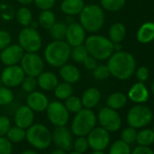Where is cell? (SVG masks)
Listing matches in <instances>:
<instances>
[{"mask_svg":"<svg viewBox=\"0 0 154 154\" xmlns=\"http://www.w3.org/2000/svg\"><path fill=\"white\" fill-rule=\"evenodd\" d=\"M135 59L131 54L123 51H118L109 57L107 66L110 73L115 78L126 80L133 74L135 71Z\"/></svg>","mask_w":154,"mask_h":154,"instance_id":"1","label":"cell"},{"mask_svg":"<svg viewBox=\"0 0 154 154\" xmlns=\"http://www.w3.org/2000/svg\"><path fill=\"white\" fill-rule=\"evenodd\" d=\"M71 48L65 40H54L45 49V60L50 66L59 68L70 59Z\"/></svg>","mask_w":154,"mask_h":154,"instance_id":"2","label":"cell"},{"mask_svg":"<svg viewBox=\"0 0 154 154\" xmlns=\"http://www.w3.org/2000/svg\"><path fill=\"white\" fill-rule=\"evenodd\" d=\"M79 16V23L86 32L96 33L104 24L103 9L96 4L85 5Z\"/></svg>","mask_w":154,"mask_h":154,"instance_id":"3","label":"cell"},{"mask_svg":"<svg viewBox=\"0 0 154 154\" xmlns=\"http://www.w3.org/2000/svg\"><path fill=\"white\" fill-rule=\"evenodd\" d=\"M85 46L89 55L94 57L97 61L109 59L113 54V43L107 37L100 35H92L86 37Z\"/></svg>","mask_w":154,"mask_h":154,"instance_id":"4","label":"cell"},{"mask_svg":"<svg viewBox=\"0 0 154 154\" xmlns=\"http://www.w3.org/2000/svg\"><path fill=\"white\" fill-rule=\"evenodd\" d=\"M97 116L92 109L83 108L73 117L71 124V131L76 137L87 136V134L96 126Z\"/></svg>","mask_w":154,"mask_h":154,"instance_id":"5","label":"cell"},{"mask_svg":"<svg viewBox=\"0 0 154 154\" xmlns=\"http://www.w3.org/2000/svg\"><path fill=\"white\" fill-rule=\"evenodd\" d=\"M26 140L36 149H45L52 144V132L42 123H33L26 130Z\"/></svg>","mask_w":154,"mask_h":154,"instance_id":"6","label":"cell"},{"mask_svg":"<svg viewBox=\"0 0 154 154\" xmlns=\"http://www.w3.org/2000/svg\"><path fill=\"white\" fill-rule=\"evenodd\" d=\"M18 45L25 53H37L43 45V40L37 29L26 26L18 34Z\"/></svg>","mask_w":154,"mask_h":154,"instance_id":"7","label":"cell"},{"mask_svg":"<svg viewBox=\"0 0 154 154\" xmlns=\"http://www.w3.org/2000/svg\"><path fill=\"white\" fill-rule=\"evenodd\" d=\"M45 112L47 119L54 126L66 125L70 118V112L66 109L64 103L59 100L49 103Z\"/></svg>","mask_w":154,"mask_h":154,"instance_id":"8","label":"cell"},{"mask_svg":"<svg viewBox=\"0 0 154 154\" xmlns=\"http://www.w3.org/2000/svg\"><path fill=\"white\" fill-rule=\"evenodd\" d=\"M20 66L26 75L37 77L45 69V61L37 53H25Z\"/></svg>","mask_w":154,"mask_h":154,"instance_id":"9","label":"cell"},{"mask_svg":"<svg viewBox=\"0 0 154 154\" xmlns=\"http://www.w3.org/2000/svg\"><path fill=\"white\" fill-rule=\"evenodd\" d=\"M152 112L144 105H135L127 114V122L131 127L142 128L148 125L152 120Z\"/></svg>","mask_w":154,"mask_h":154,"instance_id":"10","label":"cell"},{"mask_svg":"<svg viewBox=\"0 0 154 154\" xmlns=\"http://www.w3.org/2000/svg\"><path fill=\"white\" fill-rule=\"evenodd\" d=\"M97 121L100 125L109 132H114L122 126V119L120 114L116 112V110H113L108 106L103 107L99 111Z\"/></svg>","mask_w":154,"mask_h":154,"instance_id":"11","label":"cell"},{"mask_svg":"<svg viewBox=\"0 0 154 154\" xmlns=\"http://www.w3.org/2000/svg\"><path fill=\"white\" fill-rule=\"evenodd\" d=\"M25 76L26 73L24 72L21 66L18 64H15L6 66L1 72L0 79H1V83L4 86L14 88L21 85Z\"/></svg>","mask_w":154,"mask_h":154,"instance_id":"12","label":"cell"},{"mask_svg":"<svg viewBox=\"0 0 154 154\" xmlns=\"http://www.w3.org/2000/svg\"><path fill=\"white\" fill-rule=\"evenodd\" d=\"M87 140L89 147L93 150H103L105 149L111 140L110 132L103 128L100 127H94L88 134H87Z\"/></svg>","mask_w":154,"mask_h":154,"instance_id":"13","label":"cell"},{"mask_svg":"<svg viewBox=\"0 0 154 154\" xmlns=\"http://www.w3.org/2000/svg\"><path fill=\"white\" fill-rule=\"evenodd\" d=\"M72 132L65 125L55 126L52 132V142L57 148L63 149L65 151H69L72 149L73 138Z\"/></svg>","mask_w":154,"mask_h":154,"instance_id":"14","label":"cell"},{"mask_svg":"<svg viewBox=\"0 0 154 154\" xmlns=\"http://www.w3.org/2000/svg\"><path fill=\"white\" fill-rule=\"evenodd\" d=\"M86 39V31L79 22H72L67 25L65 41L71 47L85 44Z\"/></svg>","mask_w":154,"mask_h":154,"instance_id":"15","label":"cell"},{"mask_svg":"<svg viewBox=\"0 0 154 154\" xmlns=\"http://www.w3.org/2000/svg\"><path fill=\"white\" fill-rule=\"evenodd\" d=\"M25 51L18 44H10L0 52V60L6 66L18 64Z\"/></svg>","mask_w":154,"mask_h":154,"instance_id":"16","label":"cell"},{"mask_svg":"<svg viewBox=\"0 0 154 154\" xmlns=\"http://www.w3.org/2000/svg\"><path fill=\"white\" fill-rule=\"evenodd\" d=\"M14 121L17 126L26 130L35 122V112L27 105H22L16 111Z\"/></svg>","mask_w":154,"mask_h":154,"instance_id":"17","label":"cell"},{"mask_svg":"<svg viewBox=\"0 0 154 154\" xmlns=\"http://www.w3.org/2000/svg\"><path fill=\"white\" fill-rule=\"evenodd\" d=\"M48 97L42 92L34 91L28 94L26 97V105L31 108L34 112H45L49 104Z\"/></svg>","mask_w":154,"mask_h":154,"instance_id":"18","label":"cell"},{"mask_svg":"<svg viewBox=\"0 0 154 154\" xmlns=\"http://www.w3.org/2000/svg\"><path fill=\"white\" fill-rule=\"evenodd\" d=\"M59 75L63 82H66L71 85L78 83L81 78V72L78 67L67 63L59 67Z\"/></svg>","mask_w":154,"mask_h":154,"instance_id":"19","label":"cell"},{"mask_svg":"<svg viewBox=\"0 0 154 154\" xmlns=\"http://www.w3.org/2000/svg\"><path fill=\"white\" fill-rule=\"evenodd\" d=\"M37 85L38 87L45 92L54 91L56 85L59 83L57 75L50 71H43L37 77Z\"/></svg>","mask_w":154,"mask_h":154,"instance_id":"20","label":"cell"},{"mask_svg":"<svg viewBox=\"0 0 154 154\" xmlns=\"http://www.w3.org/2000/svg\"><path fill=\"white\" fill-rule=\"evenodd\" d=\"M85 6L84 0H63L60 5V9L64 15L73 17L78 16Z\"/></svg>","mask_w":154,"mask_h":154,"instance_id":"21","label":"cell"},{"mask_svg":"<svg viewBox=\"0 0 154 154\" xmlns=\"http://www.w3.org/2000/svg\"><path fill=\"white\" fill-rule=\"evenodd\" d=\"M101 100V93L98 89L94 87H90L86 89L81 97V101L84 108L93 109L98 105Z\"/></svg>","mask_w":154,"mask_h":154,"instance_id":"22","label":"cell"},{"mask_svg":"<svg viewBox=\"0 0 154 154\" xmlns=\"http://www.w3.org/2000/svg\"><path fill=\"white\" fill-rule=\"evenodd\" d=\"M128 97L131 101L134 103H145L148 100L149 93L146 86L140 82L132 85V87L129 91Z\"/></svg>","mask_w":154,"mask_h":154,"instance_id":"23","label":"cell"},{"mask_svg":"<svg viewBox=\"0 0 154 154\" xmlns=\"http://www.w3.org/2000/svg\"><path fill=\"white\" fill-rule=\"evenodd\" d=\"M137 38L140 43H149L154 39V23L149 22L142 25L138 33Z\"/></svg>","mask_w":154,"mask_h":154,"instance_id":"24","label":"cell"},{"mask_svg":"<svg viewBox=\"0 0 154 154\" xmlns=\"http://www.w3.org/2000/svg\"><path fill=\"white\" fill-rule=\"evenodd\" d=\"M107 106L113 109V110H119L123 108L127 103V96L122 93H113L110 94L106 101Z\"/></svg>","mask_w":154,"mask_h":154,"instance_id":"25","label":"cell"},{"mask_svg":"<svg viewBox=\"0 0 154 154\" xmlns=\"http://www.w3.org/2000/svg\"><path fill=\"white\" fill-rule=\"evenodd\" d=\"M126 35V28L122 23H114L109 30V39L113 43H121Z\"/></svg>","mask_w":154,"mask_h":154,"instance_id":"26","label":"cell"},{"mask_svg":"<svg viewBox=\"0 0 154 154\" xmlns=\"http://www.w3.org/2000/svg\"><path fill=\"white\" fill-rule=\"evenodd\" d=\"M54 96L59 101H64L73 94V87L72 85L68 84L66 82L58 83L56 87L54 89Z\"/></svg>","mask_w":154,"mask_h":154,"instance_id":"27","label":"cell"},{"mask_svg":"<svg viewBox=\"0 0 154 154\" xmlns=\"http://www.w3.org/2000/svg\"><path fill=\"white\" fill-rule=\"evenodd\" d=\"M66 30H67L66 23H64L63 21H59V22L56 21L48 29V33L54 40H64L65 35H66Z\"/></svg>","mask_w":154,"mask_h":154,"instance_id":"28","label":"cell"},{"mask_svg":"<svg viewBox=\"0 0 154 154\" xmlns=\"http://www.w3.org/2000/svg\"><path fill=\"white\" fill-rule=\"evenodd\" d=\"M55 22H56V17L55 14L52 11V9L43 10L38 17V25L42 28L46 30H48Z\"/></svg>","mask_w":154,"mask_h":154,"instance_id":"29","label":"cell"},{"mask_svg":"<svg viewBox=\"0 0 154 154\" xmlns=\"http://www.w3.org/2000/svg\"><path fill=\"white\" fill-rule=\"evenodd\" d=\"M16 18L20 26L26 27L29 26L33 21V14L27 7H22L17 11Z\"/></svg>","mask_w":154,"mask_h":154,"instance_id":"30","label":"cell"},{"mask_svg":"<svg viewBox=\"0 0 154 154\" xmlns=\"http://www.w3.org/2000/svg\"><path fill=\"white\" fill-rule=\"evenodd\" d=\"M6 137L12 143H20L24 140H26V130L15 125L11 126L9 131H8Z\"/></svg>","mask_w":154,"mask_h":154,"instance_id":"31","label":"cell"},{"mask_svg":"<svg viewBox=\"0 0 154 154\" xmlns=\"http://www.w3.org/2000/svg\"><path fill=\"white\" fill-rule=\"evenodd\" d=\"M136 141L141 146H149L154 142V131L149 129L141 130L137 132Z\"/></svg>","mask_w":154,"mask_h":154,"instance_id":"32","label":"cell"},{"mask_svg":"<svg viewBox=\"0 0 154 154\" xmlns=\"http://www.w3.org/2000/svg\"><path fill=\"white\" fill-rule=\"evenodd\" d=\"M89 55L85 45H77L74 47L71 48V54H70V58L77 63H82L84 62V60Z\"/></svg>","mask_w":154,"mask_h":154,"instance_id":"33","label":"cell"},{"mask_svg":"<svg viewBox=\"0 0 154 154\" xmlns=\"http://www.w3.org/2000/svg\"><path fill=\"white\" fill-rule=\"evenodd\" d=\"M64 105L70 113H74V114L84 108L81 98L75 95H71L66 100H64Z\"/></svg>","mask_w":154,"mask_h":154,"instance_id":"34","label":"cell"},{"mask_svg":"<svg viewBox=\"0 0 154 154\" xmlns=\"http://www.w3.org/2000/svg\"><path fill=\"white\" fill-rule=\"evenodd\" d=\"M100 4L103 9L110 12H116L124 7L125 0H100Z\"/></svg>","mask_w":154,"mask_h":154,"instance_id":"35","label":"cell"},{"mask_svg":"<svg viewBox=\"0 0 154 154\" xmlns=\"http://www.w3.org/2000/svg\"><path fill=\"white\" fill-rule=\"evenodd\" d=\"M130 145L122 140H115L109 149V154H131Z\"/></svg>","mask_w":154,"mask_h":154,"instance_id":"36","label":"cell"},{"mask_svg":"<svg viewBox=\"0 0 154 154\" xmlns=\"http://www.w3.org/2000/svg\"><path fill=\"white\" fill-rule=\"evenodd\" d=\"M15 94L13 91L7 86H0V106H8L13 103Z\"/></svg>","mask_w":154,"mask_h":154,"instance_id":"37","label":"cell"},{"mask_svg":"<svg viewBox=\"0 0 154 154\" xmlns=\"http://www.w3.org/2000/svg\"><path fill=\"white\" fill-rule=\"evenodd\" d=\"M20 86H21L22 90L25 93H27V94H30V93L35 91L37 86H38L36 77L26 75L24 80H23V82L20 85Z\"/></svg>","mask_w":154,"mask_h":154,"instance_id":"38","label":"cell"},{"mask_svg":"<svg viewBox=\"0 0 154 154\" xmlns=\"http://www.w3.org/2000/svg\"><path fill=\"white\" fill-rule=\"evenodd\" d=\"M72 148L74 149L75 151H78V152L84 154L89 148V144H88L86 136L77 137L72 143Z\"/></svg>","mask_w":154,"mask_h":154,"instance_id":"39","label":"cell"},{"mask_svg":"<svg viewBox=\"0 0 154 154\" xmlns=\"http://www.w3.org/2000/svg\"><path fill=\"white\" fill-rule=\"evenodd\" d=\"M110 74L111 73L108 69V66L105 64H99L93 70V76L96 80H104L108 78Z\"/></svg>","mask_w":154,"mask_h":154,"instance_id":"40","label":"cell"},{"mask_svg":"<svg viewBox=\"0 0 154 154\" xmlns=\"http://www.w3.org/2000/svg\"><path fill=\"white\" fill-rule=\"evenodd\" d=\"M136 137H137V131L136 129L133 127L130 126L128 128H125L122 131V140H123L129 145L136 140Z\"/></svg>","mask_w":154,"mask_h":154,"instance_id":"41","label":"cell"},{"mask_svg":"<svg viewBox=\"0 0 154 154\" xmlns=\"http://www.w3.org/2000/svg\"><path fill=\"white\" fill-rule=\"evenodd\" d=\"M13 143L6 137L0 136V154H12Z\"/></svg>","mask_w":154,"mask_h":154,"instance_id":"42","label":"cell"},{"mask_svg":"<svg viewBox=\"0 0 154 154\" xmlns=\"http://www.w3.org/2000/svg\"><path fill=\"white\" fill-rule=\"evenodd\" d=\"M12 38L8 31L5 29H0V52L11 44Z\"/></svg>","mask_w":154,"mask_h":154,"instance_id":"43","label":"cell"},{"mask_svg":"<svg viewBox=\"0 0 154 154\" xmlns=\"http://www.w3.org/2000/svg\"><path fill=\"white\" fill-rule=\"evenodd\" d=\"M10 127V119L6 115H0V136H6Z\"/></svg>","mask_w":154,"mask_h":154,"instance_id":"44","label":"cell"},{"mask_svg":"<svg viewBox=\"0 0 154 154\" xmlns=\"http://www.w3.org/2000/svg\"><path fill=\"white\" fill-rule=\"evenodd\" d=\"M56 0H34V4L40 10H49L52 9L55 5Z\"/></svg>","mask_w":154,"mask_h":154,"instance_id":"45","label":"cell"},{"mask_svg":"<svg viewBox=\"0 0 154 154\" xmlns=\"http://www.w3.org/2000/svg\"><path fill=\"white\" fill-rule=\"evenodd\" d=\"M82 63L84 64L85 68L86 70H89V71H93V70L98 65L97 60H96L94 57L91 56V55H88V56L84 60V62H83Z\"/></svg>","mask_w":154,"mask_h":154,"instance_id":"46","label":"cell"},{"mask_svg":"<svg viewBox=\"0 0 154 154\" xmlns=\"http://www.w3.org/2000/svg\"><path fill=\"white\" fill-rule=\"evenodd\" d=\"M136 77L137 79L140 82L143 83L149 78V70L146 67H140L138 71L136 72Z\"/></svg>","mask_w":154,"mask_h":154,"instance_id":"47","label":"cell"},{"mask_svg":"<svg viewBox=\"0 0 154 154\" xmlns=\"http://www.w3.org/2000/svg\"><path fill=\"white\" fill-rule=\"evenodd\" d=\"M131 154H154V151L148 146H138L136 147Z\"/></svg>","mask_w":154,"mask_h":154,"instance_id":"48","label":"cell"},{"mask_svg":"<svg viewBox=\"0 0 154 154\" xmlns=\"http://www.w3.org/2000/svg\"><path fill=\"white\" fill-rule=\"evenodd\" d=\"M18 3L23 5L24 7H27L29 5H31L33 2H34V0H17Z\"/></svg>","mask_w":154,"mask_h":154,"instance_id":"49","label":"cell"},{"mask_svg":"<svg viewBox=\"0 0 154 154\" xmlns=\"http://www.w3.org/2000/svg\"><path fill=\"white\" fill-rule=\"evenodd\" d=\"M50 154H66V151L63 149H60V148H56L54 149Z\"/></svg>","mask_w":154,"mask_h":154,"instance_id":"50","label":"cell"},{"mask_svg":"<svg viewBox=\"0 0 154 154\" xmlns=\"http://www.w3.org/2000/svg\"><path fill=\"white\" fill-rule=\"evenodd\" d=\"M21 154H38V153L33 149H25L24 151L21 152Z\"/></svg>","mask_w":154,"mask_h":154,"instance_id":"51","label":"cell"},{"mask_svg":"<svg viewBox=\"0 0 154 154\" xmlns=\"http://www.w3.org/2000/svg\"><path fill=\"white\" fill-rule=\"evenodd\" d=\"M92 154H105L103 150H94Z\"/></svg>","mask_w":154,"mask_h":154,"instance_id":"52","label":"cell"},{"mask_svg":"<svg viewBox=\"0 0 154 154\" xmlns=\"http://www.w3.org/2000/svg\"><path fill=\"white\" fill-rule=\"evenodd\" d=\"M67 154H83V153H80V152H78V151L73 150V151H71V152H69V153H67Z\"/></svg>","mask_w":154,"mask_h":154,"instance_id":"53","label":"cell"},{"mask_svg":"<svg viewBox=\"0 0 154 154\" xmlns=\"http://www.w3.org/2000/svg\"><path fill=\"white\" fill-rule=\"evenodd\" d=\"M151 91H152V94H154V81H153L152 85H151Z\"/></svg>","mask_w":154,"mask_h":154,"instance_id":"54","label":"cell"},{"mask_svg":"<svg viewBox=\"0 0 154 154\" xmlns=\"http://www.w3.org/2000/svg\"><path fill=\"white\" fill-rule=\"evenodd\" d=\"M0 1H5V0H0Z\"/></svg>","mask_w":154,"mask_h":154,"instance_id":"55","label":"cell"},{"mask_svg":"<svg viewBox=\"0 0 154 154\" xmlns=\"http://www.w3.org/2000/svg\"><path fill=\"white\" fill-rule=\"evenodd\" d=\"M0 18H1V16H0Z\"/></svg>","mask_w":154,"mask_h":154,"instance_id":"56","label":"cell"}]
</instances>
